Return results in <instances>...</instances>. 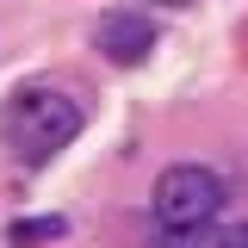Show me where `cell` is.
Instances as JSON below:
<instances>
[{
    "mask_svg": "<svg viewBox=\"0 0 248 248\" xmlns=\"http://www.w3.org/2000/svg\"><path fill=\"white\" fill-rule=\"evenodd\" d=\"M87 124V106L62 87H19L0 106V137L19 161H50L62 143H75V130Z\"/></svg>",
    "mask_w": 248,
    "mask_h": 248,
    "instance_id": "obj_1",
    "label": "cell"
},
{
    "mask_svg": "<svg viewBox=\"0 0 248 248\" xmlns=\"http://www.w3.org/2000/svg\"><path fill=\"white\" fill-rule=\"evenodd\" d=\"M223 211V180L199 161H174L161 168V180L149 192V217L155 230H199V223H217Z\"/></svg>",
    "mask_w": 248,
    "mask_h": 248,
    "instance_id": "obj_2",
    "label": "cell"
},
{
    "mask_svg": "<svg viewBox=\"0 0 248 248\" xmlns=\"http://www.w3.org/2000/svg\"><path fill=\"white\" fill-rule=\"evenodd\" d=\"M93 44H99L112 62L137 68V62L155 50V19L130 13V6H112V13H99V25H93Z\"/></svg>",
    "mask_w": 248,
    "mask_h": 248,
    "instance_id": "obj_3",
    "label": "cell"
},
{
    "mask_svg": "<svg viewBox=\"0 0 248 248\" xmlns=\"http://www.w3.org/2000/svg\"><path fill=\"white\" fill-rule=\"evenodd\" d=\"M149 248H248V223H199V230H155Z\"/></svg>",
    "mask_w": 248,
    "mask_h": 248,
    "instance_id": "obj_4",
    "label": "cell"
},
{
    "mask_svg": "<svg viewBox=\"0 0 248 248\" xmlns=\"http://www.w3.org/2000/svg\"><path fill=\"white\" fill-rule=\"evenodd\" d=\"M68 236V217H19L13 223V242L31 248V242H62Z\"/></svg>",
    "mask_w": 248,
    "mask_h": 248,
    "instance_id": "obj_5",
    "label": "cell"
},
{
    "mask_svg": "<svg viewBox=\"0 0 248 248\" xmlns=\"http://www.w3.org/2000/svg\"><path fill=\"white\" fill-rule=\"evenodd\" d=\"M161 6H186V0H161Z\"/></svg>",
    "mask_w": 248,
    "mask_h": 248,
    "instance_id": "obj_6",
    "label": "cell"
}]
</instances>
